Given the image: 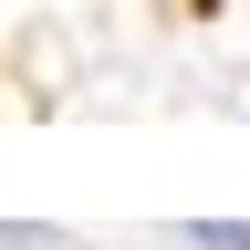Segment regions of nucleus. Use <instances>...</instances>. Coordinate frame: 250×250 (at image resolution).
<instances>
[{
	"mask_svg": "<svg viewBox=\"0 0 250 250\" xmlns=\"http://www.w3.org/2000/svg\"><path fill=\"white\" fill-rule=\"evenodd\" d=\"M188 240H198V250H250V229H240V219H208V229H188Z\"/></svg>",
	"mask_w": 250,
	"mask_h": 250,
	"instance_id": "f257e3e1",
	"label": "nucleus"
}]
</instances>
